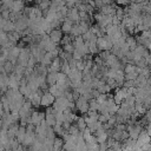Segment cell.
<instances>
[{"mask_svg":"<svg viewBox=\"0 0 151 151\" xmlns=\"http://www.w3.org/2000/svg\"><path fill=\"white\" fill-rule=\"evenodd\" d=\"M55 99H57V98H55L52 93L45 92V93L42 94V97H41V105H44V106H46V107L52 106V105L54 104Z\"/></svg>","mask_w":151,"mask_h":151,"instance_id":"6da1fadb","label":"cell"},{"mask_svg":"<svg viewBox=\"0 0 151 151\" xmlns=\"http://www.w3.org/2000/svg\"><path fill=\"white\" fill-rule=\"evenodd\" d=\"M63 33H64V32H63L61 29H59V28H53L48 35H50V38H51V40H52L53 42L59 44V42H61V40H63Z\"/></svg>","mask_w":151,"mask_h":151,"instance_id":"7a4b0ae2","label":"cell"},{"mask_svg":"<svg viewBox=\"0 0 151 151\" xmlns=\"http://www.w3.org/2000/svg\"><path fill=\"white\" fill-rule=\"evenodd\" d=\"M149 143H151V136L147 133V131H142L137 139V145L142 147L143 145L149 144Z\"/></svg>","mask_w":151,"mask_h":151,"instance_id":"3957f363","label":"cell"},{"mask_svg":"<svg viewBox=\"0 0 151 151\" xmlns=\"http://www.w3.org/2000/svg\"><path fill=\"white\" fill-rule=\"evenodd\" d=\"M74 21H72L71 19H65L64 20V22H63V25H61V31L65 33V34H70L71 33V31H72V28H73V24Z\"/></svg>","mask_w":151,"mask_h":151,"instance_id":"277c9868","label":"cell"},{"mask_svg":"<svg viewBox=\"0 0 151 151\" xmlns=\"http://www.w3.org/2000/svg\"><path fill=\"white\" fill-rule=\"evenodd\" d=\"M58 78H59V72H48L46 76V81L50 86L55 85L58 81Z\"/></svg>","mask_w":151,"mask_h":151,"instance_id":"5b68a950","label":"cell"},{"mask_svg":"<svg viewBox=\"0 0 151 151\" xmlns=\"http://www.w3.org/2000/svg\"><path fill=\"white\" fill-rule=\"evenodd\" d=\"M53 59H54L53 54H52L51 52H46V53H45V55H44V58L41 59L40 64H42V65H45V66H47V67H48V66L52 64Z\"/></svg>","mask_w":151,"mask_h":151,"instance_id":"8992f818","label":"cell"},{"mask_svg":"<svg viewBox=\"0 0 151 151\" xmlns=\"http://www.w3.org/2000/svg\"><path fill=\"white\" fill-rule=\"evenodd\" d=\"M64 140L60 138V137H58V138H55L54 139V143H53V151H60L63 147H64Z\"/></svg>","mask_w":151,"mask_h":151,"instance_id":"52a82bcc","label":"cell"},{"mask_svg":"<svg viewBox=\"0 0 151 151\" xmlns=\"http://www.w3.org/2000/svg\"><path fill=\"white\" fill-rule=\"evenodd\" d=\"M46 122L50 126H54L57 124V118H55V114L54 113H46Z\"/></svg>","mask_w":151,"mask_h":151,"instance_id":"ba28073f","label":"cell"},{"mask_svg":"<svg viewBox=\"0 0 151 151\" xmlns=\"http://www.w3.org/2000/svg\"><path fill=\"white\" fill-rule=\"evenodd\" d=\"M25 136H26V129H25V126H21V125H20V127H19V130H18V132H17V139H18L20 143H22Z\"/></svg>","mask_w":151,"mask_h":151,"instance_id":"9c48e42d","label":"cell"},{"mask_svg":"<svg viewBox=\"0 0 151 151\" xmlns=\"http://www.w3.org/2000/svg\"><path fill=\"white\" fill-rule=\"evenodd\" d=\"M100 104L97 101V99H91L90 100V111H99Z\"/></svg>","mask_w":151,"mask_h":151,"instance_id":"30bf717a","label":"cell"},{"mask_svg":"<svg viewBox=\"0 0 151 151\" xmlns=\"http://www.w3.org/2000/svg\"><path fill=\"white\" fill-rule=\"evenodd\" d=\"M134 71H137V66H134V65L127 64V65L124 66V72H125V74L131 73V72H134Z\"/></svg>","mask_w":151,"mask_h":151,"instance_id":"8fae6325","label":"cell"},{"mask_svg":"<svg viewBox=\"0 0 151 151\" xmlns=\"http://www.w3.org/2000/svg\"><path fill=\"white\" fill-rule=\"evenodd\" d=\"M119 151H124V150H123V149H120V150H119Z\"/></svg>","mask_w":151,"mask_h":151,"instance_id":"7c38bea8","label":"cell"},{"mask_svg":"<svg viewBox=\"0 0 151 151\" xmlns=\"http://www.w3.org/2000/svg\"><path fill=\"white\" fill-rule=\"evenodd\" d=\"M27 1H33V0H27Z\"/></svg>","mask_w":151,"mask_h":151,"instance_id":"4fadbf2b","label":"cell"}]
</instances>
